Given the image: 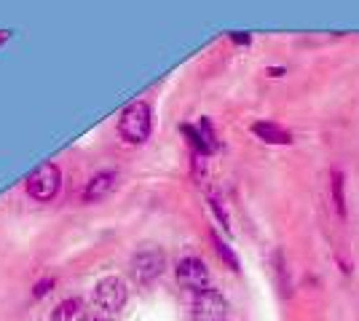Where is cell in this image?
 Instances as JSON below:
<instances>
[{
    "label": "cell",
    "instance_id": "cell-3",
    "mask_svg": "<svg viewBox=\"0 0 359 321\" xmlns=\"http://www.w3.org/2000/svg\"><path fill=\"white\" fill-rule=\"evenodd\" d=\"M126 294L129 292H126L123 278L107 276L102 281H97V287H94V306H97V311L113 316V313H118L121 308L126 306Z\"/></svg>",
    "mask_w": 359,
    "mask_h": 321
},
{
    "label": "cell",
    "instance_id": "cell-6",
    "mask_svg": "<svg viewBox=\"0 0 359 321\" xmlns=\"http://www.w3.org/2000/svg\"><path fill=\"white\" fill-rule=\"evenodd\" d=\"M175 273H177L180 287H185V290L194 292V294L212 287L210 271H207L204 260H198V257H182V260L177 262V268H175Z\"/></svg>",
    "mask_w": 359,
    "mask_h": 321
},
{
    "label": "cell",
    "instance_id": "cell-15",
    "mask_svg": "<svg viewBox=\"0 0 359 321\" xmlns=\"http://www.w3.org/2000/svg\"><path fill=\"white\" fill-rule=\"evenodd\" d=\"M51 287H54V278H46V281H41V284H35V297H43V294H48V292H51Z\"/></svg>",
    "mask_w": 359,
    "mask_h": 321
},
{
    "label": "cell",
    "instance_id": "cell-4",
    "mask_svg": "<svg viewBox=\"0 0 359 321\" xmlns=\"http://www.w3.org/2000/svg\"><path fill=\"white\" fill-rule=\"evenodd\" d=\"M60 185H62L60 169L54 166V164H43V166H38L30 177H27L25 187H27V196H30V199L51 201L60 193Z\"/></svg>",
    "mask_w": 359,
    "mask_h": 321
},
{
    "label": "cell",
    "instance_id": "cell-14",
    "mask_svg": "<svg viewBox=\"0 0 359 321\" xmlns=\"http://www.w3.org/2000/svg\"><path fill=\"white\" fill-rule=\"evenodd\" d=\"M78 321H110V319H107V313L94 308V311H81V313H78Z\"/></svg>",
    "mask_w": 359,
    "mask_h": 321
},
{
    "label": "cell",
    "instance_id": "cell-16",
    "mask_svg": "<svg viewBox=\"0 0 359 321\" xmlns=\"http://www.w3.org/2000/svg\"><path fill=\"white\" fill-rule=\"evenodd\" d=\"M231 38H233V41H236V43H244V46H247V43H250V35H231Z\"/></svg>",
    "mask_w": 359,
    "mask_h": 321
},
{
    "label": "cell",
    "instance_id": "cell-1",
    "mask_svg": "<svg viewBox=\"0 0 359 321\" xmlns=\"http://www.w3.org/2000/svg\"><path fill=\"white\" fill-rule=\"evenodd\" d=\"M150 129H153V115L148 102H132L129 107H123L118 118V134L123 142L142 145L150 137Z\"/></svg>",
    "mask_w": 359,
    "mask_h": 321
},
{
    "label": "cell",
    "instance_id": "cell-11",
    "mask_svg": "<svg viewBox=\"0 0 359 321\" xmlns=\"http://www.w3.org/2000/svg\"><path fill=\"white\" fill-rule=\"evenodd\" d=\"M212 244H215V252H217V257L231 268V271H239V257L233 255V249L225 244L223 238L217 236V233H212Z\"/></svg>",
    "mask_w": 359,
    "mask_h": 321
},
{
    "label": "cell",
    "instance_id": "cell-5",
    "mask_svg": "<svg viewBox=\"0 0 359 321\" xmlns=\"http://www.w3.org/2000/svg\"><path fill=\"white\" fill-rule=\"evenodd\" d=\"M194 316L196 321H225V316H228V300L223 297V292H217L215 287L196 292Z\"/></svg>",
    "mask_w": 359,
    "mask_h": 321
},
{
    "label": "cell",
    "instance_id": "cell-10",
    "mask_svg": "<svg viewBox=\"0 0 359 321\" xmlns=\"http://www.w3.org/2000/svg\"><path fill=\"white\" fill-rule=\"evenodd\" d=\"M78 313H81V300H62L60 306L51 311V321H73L78 319Z\"/></svg>",
    "mask_w": 359,
    "mask_h": 321
},
{
    "label": "cell",
    "instance_id": "cell-12",
    "mask_svg": "<svg viewBox=\"0 0 359 321\" xmlns=\"http://www.w3.org/2000/svg\"><path fill=\"white\" fill-rule=\"evenodd\" d=\"M182 134L188 137V145L196 150V155H201V158H204V155L212 153V148L207 145V139L201 137V131H198V129H194V126H182Z\"/></svg>",
    "mask_w": 359,
    "mask_h": 321
},
{
    "label": "cell",
    "instance_id": "cell-8",
    "mask_svg": "<svg viewBox=\"0 0 359 321\" xmlns=\"http://www.w3.org/2000/svg\"><path fill=\"white\" fill-rule=\"evenodd\" d=\"M252 134L260 137L263 142H269V145H290V142H292V134H290L287 129H282V126H276V123H271V121L252 123Z\"/></svg>",
    "mask_w": 359,
    "mask_h": 321
},
{
    "label": "cell",
    "instance_id": "cell-2",
    "mask_svg": "<svg viewBox=\"0 0 359 321\" xmlns=\"http://www.w3.org/2000/svg\"><path fill=\"white\" fill-rule=\"evenodd\" d=\"M164 268H166L164 252L153 244H145L142 249H137L135 257H132V273H135L137 284H142V287L153 284L158 276L164 273Z\"/></svg>",
    "mask_w": 359,
    "mask_h": 321
},
{
    "label": "cell",
    "instance_id": "cell-7",
    "mask_svg": "<svg viewBox=\"0 0 359 321\" xmlns=\"http://www.w3.org/2000/svg\"><path fill=\"white\" fill-rule=\"evenodd\" d=\"M116 185H118V174L116 171H100V174H94L89 183H86L81 199L86 201V204H97V201L107 199L116 190Z\"/></svg>",
    "mask_w": 359,
    "mask_h": 321
},
{
    "label": "cell",
    "instance_id": "cell-13",
    "mask_svg": "<svg viewBox=\"0 0 359 321\" xmlns=\"http://www.w3.org/2000/svg\"><path fill=\"white\" fill-rule=\"evenodd\" d=\"M210 206H212V212L217 214V220L223 222V228H225V230H231V225H228V214H225L223 201H220V199H215V196H212V199H210Z\"/></svg>",
    "mask_w": 359,
    "mask_h": 321
},
{
    "label": "cell",
    "instance_id": "cell-9",
    "mask_svg": "<svg viewBox=\"0 0 359 321\" xmlns=\"http://www.w3.org/2000/svg\"><path fill=\"white\" fill-rule=\"evenodd\" d=\"M344 174L341 171H332L330 174V196H332V206H335V212L338 217H346V193H344Z\"/></svg>",
    "mask_w": 359,
    "mask_h": 321
}]
</instances>
